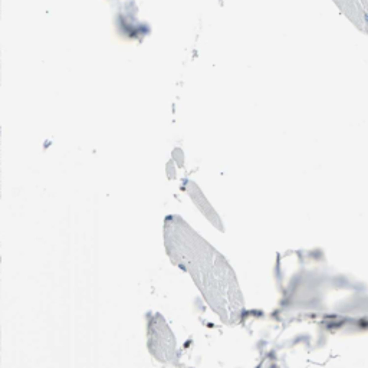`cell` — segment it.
<instances>
[{
    "label": "cell",
    "instance_id": "2",
    "mask_svg": "<svg viewBox=\"0 0 368 368\" xmlns=\"http://www.w3.org/2000/svg\"><path fill=\"white\" fill-rule=\"evenodd\" d=\"M338 10L355 26L358 32L368 36V0H332Z\"/></svg>",
    "mask_w": 368,
    "mask_h": 368
},
{
    "label": "cell",
    "instance_id": "1",
    "mask_svg": "<svg viewBox=\"0 0 368 368\" xmlns=\"http://www.w3.org/2000/svg\"><path fill=\"white\" fill-rule=\"evenodd\" d=\"M164 236L171 260L193 278L213 311L223 322H236L243 312V296L226 259L179 216L166 219Z\"/></svg>",
    "mask_w": 368,
    "mask_h": 368
}]
</instances>
